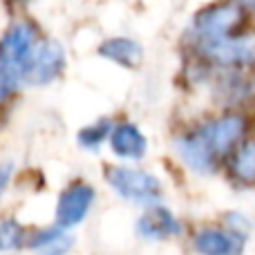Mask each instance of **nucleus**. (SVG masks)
I'll list each match as a JSON object with an SVG mask.
<instances>
[{
	"instance_id": "1",
	"label": "nucleus",
	"mask_w": 255,
	"mask_h": 255,
	"mask_svg": "<svg viewBox=\"0 0 255 255\" xmlns=\"http://www.w3.org/2000/svg\"><path fill=\"white\" fill-rule=\"evenodd\" d=\"M197 54L220 70H251L255 67V31H240L226 38L195 43Z\"/></svg>"
},
{
	"instance_id": "2",
	"label": "nucleus",
	"mask_w": 255,
	"mask_h": 255,
	"mask_svg": "<svg viewBox=\"0 0 255 255\" xmlns=\"http://www.w3.org/2000/svg\"><path fill=\"white\" fill-rule=\"evenodd\" d=\"M244 18L247 11L233 0H222L204 7L193 20V40L206 43V40L226 38L244 31Z\"/></svg>"
},
{
	"instance_id": "3",
	"label": "nucleus",
	"mask_w": 255,
	"mask_h": 255,
	"mask_svg": "<svg viewBox=\"0 0 255 255\" xmlns=\"http://www.w3.org/2000/svg\"><path fill=\"white\" fill-rule=\"evenodd\" d=\"M106 177L108 184L117 190V195L128 199V202L154 206L161 199V184H159L157 177L145 170L128 166H110L106 170Z\"/></svg>"
},
{
	"instance_id": "4",
	"label": "nucleus",
	"mask_w": 255,
	"mask_h": 255,
	"mask_svg": "<svg viewBox=\"0 0 255 255\" xmlns=\"http://www.w3.org/2000/svg\"><path fill=\"white\" fill-rule=\"evenodd\" d=\"M204 134L211 141L213 150L222 161H229V157L238 150V145L247 139L249 132V119L244 112L240 110H229L224 115H217L213 119L204 121Z\"/></svg>"
},
{
	"instance_id": "5",
	"label": "nucleus",
	"mask_w": 255,
	"mask_h": 255,
	"mask_svg": "<svg viewBox=\"0 0 255 255\" xmlns=\"http://www.w3.org/2000/svg\"><path fill=\"white\" fill-rule=\"evenodd\" d=\"M175 152L184 161V166L197 172V175H213L222 166V159L213 150L202 126H195L190 130L181 132L175 139Z\"/></svg>"
},
{
	"instance_id": "6",
	"label": "nucleus",
	"mask_w": 255,
	"mask_h": 255,
	"mask_svg": "<svg viewBox=\"0 0 255 255\" xmlns=\"http://www.w3.org/2000/svg\"><path fill=\"white\" fill-rule=\"evenodd\" d=\"M65 65V52L56 40H45L34 47L25 67L20 72V81L29 85H47L63 72Z\"/></svg>"
},
{
	"instance_id": "7",
	"label": "nucleus",
	"mask_w": 255,
	"mask_h": 255,
	"mask_svg": "<svg viewBox=\"0 0 255 255\" xmlns=\"http://www.w3.org/2000/svg\"><path fill=\"white\" fill-rule=\"evenodd\" d=\"M195 255H242L247 233L231 226H204L190 240Z\"/></svg>"
},
{
	"instance_id": "8",
	"label": "nucleus",
	"mask_w": 255,
	"mask_h": 255,
	"mask_svg": "<svg viewBox=\"0 0 255 255\" xmlns=\"http://www.w3.org/2000/svg\"><path fill=\"white\" fill-rule=\"evenodd\" d=\"M36 45H38L36 43V27L25 20L13 22L7 29V34L0 38V63H4L9 70L20 76Z\"/></svg>"
},
{
	"instance_id": "9",
	"label": "nucleus",
	"mask_w": 255,
	"mask_h": 255,
	"mask_svg": "<svg viewBox=\"0 0 255 255\" xmlns=\"http://www.w3.org/2000/svg\"><path fill=\"white\" fill-rule=\"evenodd\" d=\"M94 188L85 181H74L67 186L65 193L61 195L56 206V224L61 229H72V226L81 224L88 217L90 208L94 204Z\"/></svg>"
},
{
	"instance_id": "10",
	"label": "nucleus",
	"mask_w": 255,
	"mask_h": 255,
	"mask_svg": "<svg viewBox=\"0 0 255 255\" xmlns=\"http://www.w3.org/2000/svg\"><path fill=\"white\" fill-rule=\"evenodd\" d=\"M179 233H181L179 220L168 208L159 206V204L150 206L136 222V235L141 240H148V242H163V240L177 238Z\"/></svg>"
},
{
	"instance_id": "11",
	"label": "nucleus",
	"mask_w": 255,
	"mask_h": 255,
	"mask_svg": "<svg viewBox=\"0 0 255 255\" xmlns=\"http://www.w3.org/2000/svg\"><path fill=\"white\" fill-rule=\"evenodd\" d=\"M255 85L253 79L247 74V70H224V74L217 76L215 94L220 103H224L229 110H240L242 103H247L253 97Z\"/></svg>"
},
{
	"instance_id": "12",
	"label": "nucleus",
	"mask_w": 255,
	"mask_h": 255,
	"mask_svg": "<svg viewBox=\"0 0 255 255\" xmlns=\"http://www.w3.org/2000/svg\"><path fill=\"white\" fill-rule=\"evenodd\" d=\"M110 148L117 157L136 161V159H141L145 154L148 141H145V134L134 124H119L117 128H112Z\"/></svg>"
},
{
	"instance_id": "13",
	"label": "nucleus",
	"mask_w": 255,
	"mask_h": 255,
	"mask_svg": "<svg viewBox=\"0 0 255 255\" xmlns=\"http://www.w3.org/2000/svg\"><path fill=\"white\" fill-rule=\"evenodd\" d=\"M99 54L124 67H136L143 61V47L136 40L126 38V36H115V38L103 40L101 47H99Z\"/></svg>"
},
{
	"instance_id": "14",
	"label": "nucleus",
	"mask_w": 255,
	"mask_h": 255,
	"mask_svg": "<svg viewBox=\"0 0 255 255\" xmlns=\"http://www.w3.org/2000/svg\"><path fill=\"white\" fill-rule=\"evenodd\" d=\"M229 175L240 186H255V139H244L229 157Z\"/></svg>"
},
{
	"instance_id": "15",
	"label": "nucleus",
	"mask_w": 255,
	"mask_h": 255,
	"mask_svg": "<svg viewBox=\"0 0 255 255\" xmlns=\"http://www.w3.org/2000/svg\"><path fill=\"white\" fill-rule=\"evenodd\" d=\"M74 247V238L58 226V229H43L31 235L29 251L34 255H67Z\"/></svg>"
},
{
	"instance_id": "16",
	"label": "nucleus",
	"mask_w": 255,
	"mask_h": 255,
	"mask_svg": "<svg viewBox=\"0 0 255 255\" xmlns=\"http://www.w3.org/2000/svg\"><path fill=\"white\" fill-rule=\"evenodd\" d=\"M25 242V229L16 220H2L0 222V251H16Z\"/></svg>"
},
{
	"instance_id": "17",
	"label": "nucleus",
	"mask_w": 255,
	"mask_h": 255,
	"mask_svg": "<svg viewBox=\"0 0 255 255\" xmlns=\"http://www.w3.org/2000/svg\"><path fill=\"white\" fill-rule=\"evenodd\" d=\"M108 134H112V126H110V121L103 119V121H99V124H94V126L83 128V130L79 132V143H81V148L97 150L99 145L106 141Z\"/></svg>"
},
{
	"instance_id": "18",
	"label": "nucleus",
	"mask_w": 255,
	"mask_h": 255,
	"mask_svg": "<svg viewBox=\"0 0 255 255\" xmlns=\"http://www.w3.org/2000/svg\"><path fill=\"white\" fill-rule=\"evenodd\" d=\"M18 81H20V76L16 74V72H11L4 63H0V103L4 101V99H9L13 94V90H16Z\"/></svg>"
},
{
	"instance_id": "19",
	"label": "nucleus",
	"mask_w": 255,
	"mask_h": 255,
	"mask_svg": "<svg viewBox=\"0 0 255 255\" xmlns=\"http://www.w3.org/2000/svg\"><path fill=\"white\" fill-rule=\"evenodd\" d=\"M11 163H4V166H0V197H2L4 188H7L9 179H11Z\"/></svg>"
},
{
	"instance_id": "20",
	"label": "nucleus",
	"mask_w": 255,
	"mask_h": 255,
	"mask_svg": "<svg viewBox=\"0 0 255 255\" xmlns=\"http://www.w3.org/2000/svg\"><path fill=\"white\" fill-rule=\"evenodd\" d=\"M233 2H238L244 11H253L255 13V0H233Z\"/></svg>"
}]
</instances>
